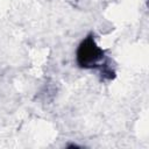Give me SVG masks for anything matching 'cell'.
Masks as SVG:
<instances>
[{"instance_id":"cell-1","label":"cell","mask_w":149,"mask_h":149,"mask_svg":"<svg viewBox=\"0 0 149 149\" xmlns=\"http://www.w3.org/2000/svg\"><path fill=\"white\" fill-rule=\"evenodd\" d=\"M105 52L102 49H100L94 38L93 35H87L78 45L77 52H76V61L79 68L81 69H94L99 66V63L104 59Z\"/></svg>"},{"instance_id":"cell-2","label":"cell","mask_w":149,"mask_h":149,"mask_svg":"<svg viewBox=\"0 0 149 149\" xmlns=\"http://www.w3.org/2000/svg\"><path fill=\"white\" fill-rule=\"evenodd\" d=\"M68 147L69 148H79V146H77V144H69Z\"/></svg>"}]
</instances>
